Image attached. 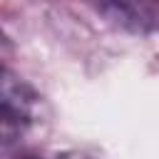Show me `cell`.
<instances>
[{
    "mask_svg": "<svg viewBox=\"0 0 159 159\" xmlns=\"http://www.w3.org/2000/svg\"><path fill=\"white\" fill-rule=\"evenodd\" d=\"M40 117V94L10 70L2 72V132L5 144L25 134Z\"/></svg>",
    "mask_w": 159,
    "mask_h": 159,
    "instance_id": "6da1fadb",
    "label": "cell"
},
{
    "mask_svg": "<svg viewBox=\"0 0 159 159\" xmlns=\"http://www.w3.org/2000/svg\"><path fill=\"white\" fill-rule=\"evenodd\" d=\"M65 159H97V157H87V154H70Z\"/></svg>",
    "mask_w": 159,
    "mask_h": 159,
    "instance_id": "3957f363",
    "label": "cell"
},
{
    "mask_svg": "<svg viewBox=\"0 0 159 159\" xmlns=\"http://www.w3.org/2000/svg\"><path fill=\"white\" fill-rule=\"evenodd\" d=\"M94 12H99L112 25L149 35L159 30V0H84Z\"/></svg>",
    "mask_w": 159,
    "mask_h": 159,
    "instance_id": "7a4b0ae2",
    "label": "cell"
},
{
    "mask_svg": "<svg viewBox=\"0 0 159 159\" xmlns=\"http://www.w3.org/2000/svg\"><path fill=\"white\" fill-rule=\"evenodd\" d=\"M17 159H35V157H17Z\"/></svg>",
    "mask_w": 159,
    "mask_h": 159,
    "instance_id": "277c9868",
    "label": "cell"
}]
</instances>
